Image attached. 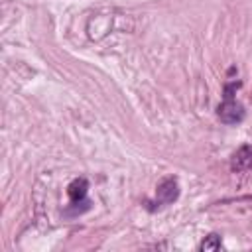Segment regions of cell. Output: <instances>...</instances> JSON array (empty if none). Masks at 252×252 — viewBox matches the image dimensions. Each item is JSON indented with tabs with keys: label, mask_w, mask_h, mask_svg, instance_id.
I'll list each match as a JSON object with an SVG mask.
<instances>
[{
	"label": "cell",
	"mask_w": 252,
	"mask_h": 252,
	"mask_svg": "<svg viewBox=\"0 0 252 252\" xmlns=\"http://www.w3.org/2000/svg\"><path fill=\"white\" fill-rule=\"evenodd\" d=\"M87 189H89V183L85 177H77L69 183L67 187V193H69V199L75 207H79V203H85L87 205Z\"/></svg>",
	"instance_id": "cell-4"
},
{
	"label": "cell",
	"mask_w": 252,
	"mask_h": 252,
	"mask_svg": "<svg viewBox=\"0 0 252 252\" xmlns=\"http://www.w3.org/2000/svg\"><path fill=\"white\" fill-rule=\"evenodd\" d=\"M236 87H238V83H230V85L224 87V100L217 108V114L224 124H236L244 118L242 104L234 100V89Z\"/></svg>",
	"instance_id": "cell-1"
},
{
	"label": "cell",
	"mask_w": 252,
	"mask_h": 252,
	"mask_svg": "<svg viewBox=\"0 0 252 252\" xmlns=\"http://www.w3.org/2000/svg\"><path fill=\"white\" fill-rule=\"evenodd\" d=\"M179 197V185L173 177H167L163 179L159 185H158V191H156V201L159 205H169L173 203L175 199Z\"/></svg>",
	"instance_id": "cell-2"
},
{
	"label": "cell",
	"mask_w": 252,
	"mask_h": 252,
	"mask_svg": "<svg viewBox=\"0 0 252 252\" xmlns=\"http://www.w3.org/2000/svg\"><path fill=\"white\" fill-rule=\"evenodd\" d=\"M199 248L205 250V252H215V250H219V248H220V236H219V234H209V236L201 242Z\"/></svg>",
	"instance_id": "cell-5"
},
{
	"label": "cell",
	"mask_w": 252,
	"mask_h": 252,
	"mask_svg": "<svg viewBox=\"0 0 252 252\" xmlns=\"http://www.w3.org/2000/svg\"><path fill=\"white\" fill-rule=\"evenodd\" d=\"M230 169L240 173V171H248L252 169V146L246 144V146H240L232 158H230Z\"/></svg>",
	"instance_id": "cell-3"
}]
</instances>
